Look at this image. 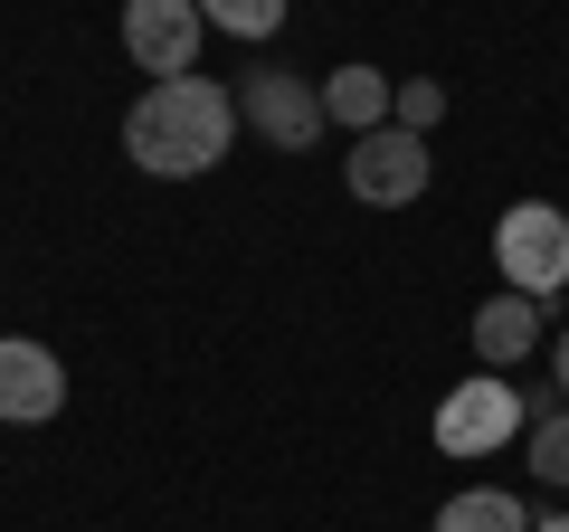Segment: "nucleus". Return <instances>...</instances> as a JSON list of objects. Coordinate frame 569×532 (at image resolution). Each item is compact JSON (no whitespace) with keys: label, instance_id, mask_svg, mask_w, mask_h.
Returning a JSON list of instances; mask_svg holds the SVG:
<instances>
[{"label":"nucleus","instance_id":"nucleus-3","mask_svg":"<svg viewBox=\"0 0 569 532\" xmlns=\"http://www.w3.org/2000/svg\"><path fill=\"white\" fill-rule=\"evenodd\" d=\"M427 134H408V124H380V134H351V162H342V181H351V200H370V209H408L427 190Z\"/></svg>","mask_w":569,"mask_h":532},{"label":"nucleus","instance_id":"nucleus-8","mask_svg":"<svg viewBox=\"0 0 569 532\" xmlns=\"http://www.w3.org/2000/svg\"><path fill=\"white\" fill-rule=\"evenodd\" d=\"M541 343V305L531 295H493V305H475V362L485 371H522V352Z\"/></svg>","mask_w":569,"mask_h":532},{"label":"nucleus","instance_id":"nucleus-5","mask_svg":"<svg viewBox=\"0 0 569 532\" xmlns=\"http://www.w3.org/2000/svg\"><path fill=\"white\" fill-rule=\"evenodd\" d=\"M238 115L257 124L276 152H313L323 144V86H305V77H284V67H247V86H238Z\"/></svg>","mask_w":569,"mask_h":532},{"label":"nucleus","instance_id":"nucleus-4","mask_svg":"<svg viewBox=\"0 0 569 532\" xmlns=\"http://www.w3.org/2000/svg\"><path fill=\"white\" fill-rule=\"evenodd\" d=\"M512 428H531L512 381H456L437 400V456H493V447H512Z\"/></svg>","mask_w":569,"mask_h":532},{"label":"nucleus","instance_id":"nucleus-12","mask_svg":"<svg viewBox=\"0 0 569 532\" xmlns=\"http://www.w3.org/2000/svg\"><path fill=\"white\" fill-rule=\"evenodd\" d=\"M531 475H541V485H569V410L531 418Z\"/></svg>","mask_w":569,"mask_h":532},{"label":"nucleus","instance_id":"nucleus-13","mask_svg":"<svg viewBox=\"0 0 569 532\" xmlns=\"http://www.w3.org/2000/svg\"><path fill=\"white\" fill-rule=\"evenodd\" d=\"M200 20L228 29V39H266V29L284 20V0H200Z\"/></svg>","mask_w":569,"mask_h":532},{"label":"nucleus","instance_id":"nucleus-6","mask_svg":"<svg viewBox=\"0 0 569 532\" xmlns=\"http://www.w3.org/2000/svg\"><path fill=\"white\" fill-rule=\"evenodd\" d=\"M200 29H209L200 0H123V48H133V67L152 86L200 67Z\"/></svg>","mask_w":569,"mask_h":532},{"label":"nucleus","instance_id":"nucleus-14","mask_svg":"<svg viewBox=\"0 0 569 532\" xmlns=\"http://www.w3.org/2000/svg\"><path fill=\"white\" fill-rule=\"evenodd\" d=\"M550 371H560V400H569V333H560V343H550Z\"/></svg>","mask_w":569,"mask_h":532},{"label":"nucleus","instance_id":"nucleus-10","mask_svg":"<svg viewBox=\"0 0 569 532\" xmlns=\"http://www.w3.org/2000/svg\"><path fill=\"white\" fill-rule=\"evenodd\" d=\"M437 532H531V513H522V494H503V485H466V494L437 504Z\"/></svg>","mask_w":569,"mask_h":532},{"label":"nucleus","instance_id":"nucleus-9","mask_svg":"<svg viewBox=\"0 0 569 532\" xmlns=\"http://www.w3.org/2000/svg\"><path fill=\"white\" fill-rule=\"evenodd\" d=\"M323 115L351 124V134H380V124H389V77H380V67H332V77H323Z\"/></svg>","mask_w":569,"mask_h":532},{"label":"nucleus","instance_id":"nucleus-15","mask_svg":"<svg viewBox=\"0 0 569 532\" xmlns=\"http://www.w3.org/2000/svg\"><path fill=\"white\" fill-rule=\"evenodd\" d=\"M531 532H569V513H550V523H531Z\"/></svg>","mask_w":569,"mask_h":532},{"label":"nucleus","instance_id":"nucleus-7","mask_svg":"<svg viewBox=\"0 0 569 532\" xmlns=\"http://www.w3.org/2000/svg\"><path fill=\"white\" fill-rule=\"evenodd\" d=\"M67 410V371L48 343H0V418L10 428H39V418Z\"/></svg>","mask_w":569,"mask_h":532},{"label":"nucleus","instance_id":"nucleus-2","mask_svg":"<svg viewBox=\"0 0 569 532\" xmlns=\"http://www.w3.org/2000/svg\"><path fill=\"white\" fill-rule=\"evenodd\" d=\"M493 266L512 295H560L569 286V219L550 200H512L493 219Z\"/></svg>","mask_w":569,"mask_h":532},{"label":"nucleus","instance_id":"nucleus-11","mask_svg":"<svg viewBox=\"0 0 569 532\" xmlns=\"http://www.w3.org/2000/svg\"><path fill=\"white\" fill-rule=\"evenodd\" d=\"M389 124H408V134H437V124H447V86H437V77L389 86Z\"/></svg>","mask_w":569,"mask_h":532},{"label":"nucleus","instance_id":"nucleus-1","mask_svg":"<svg viewBox=\"0 0 569 532\" xmlns=\"http://www.w3.org/2000/svg\"><path fill=\"white\" fill-rule=\"evenodd\" d=\"M228 134H238V96L209 86V77H162L152 96H133V115H123V152H133V171H152V181L219 171Z\"/></svg>","mask_w":569,"mask_h":532}]
</instances>
